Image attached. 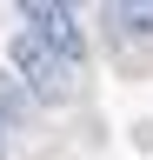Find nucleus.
Masks as SVG:
<instances>
[{
	"mask_svg": "<svg viewBox=\"0 0 153 160\" xmlns=\"http://www.w3.org/2000/svg\"><path fill=\"white\" fill-rule=\"evenodd\" d=\"M7 60H13V73L27 80L33 100H67V93H73V67L47 47L40 33H13V40H7Z\"/></svg>",
	"mask_w": 153,
	"mask_h": 160,
	"instance_id": "f257e3e1",
	"label": "nucleus"
},
{
	"mask_svg": "<svg viewBox=\"0 0 153 160\" xmlns=\"http://www.w3.org/2000/svg\"><path fill=\"white\" fill-rule=\"evenodd\" d=\"M20 20H27V33H40L47 47L67 60V67H80L87 40H80V13H73V7H53V0H27V7H20Z\"/></svg>",
	"mask_w": 153,
	"mask_h": 160,
	"instance_id": "f03ea898",
	"label": "nucleus"
},
{
	"mask_svg": "<svg viewBox=\"0 0 153 160\" xmlns=\"http://www.w3.org/2000/svg\"><path fill=\"white\" fill-rule=\"evenodd\" d=\"M113 20H120L127 33H153V0H120V7H113Z\"/></svg>",
	"mask_w": 153,
	"mask_h": 160,
	"instance_id": "7ed1b4c3",
	"label": "nucleus"
},
{
	"mask_svg": "<svg viewBox=\"0 0 153 160\" xmlns=\"http://www.w3.org/2000/svg\"><path fill=\"white\" fill-rule=\"evenodd\" d=\"M0 153H7V140H0Z\"/></svg>",
	"mask_w": 153,
	"mask_h": 160,
	"instance_id": "20e7f679",
	"label": "nucleus"
}]
</instances>
